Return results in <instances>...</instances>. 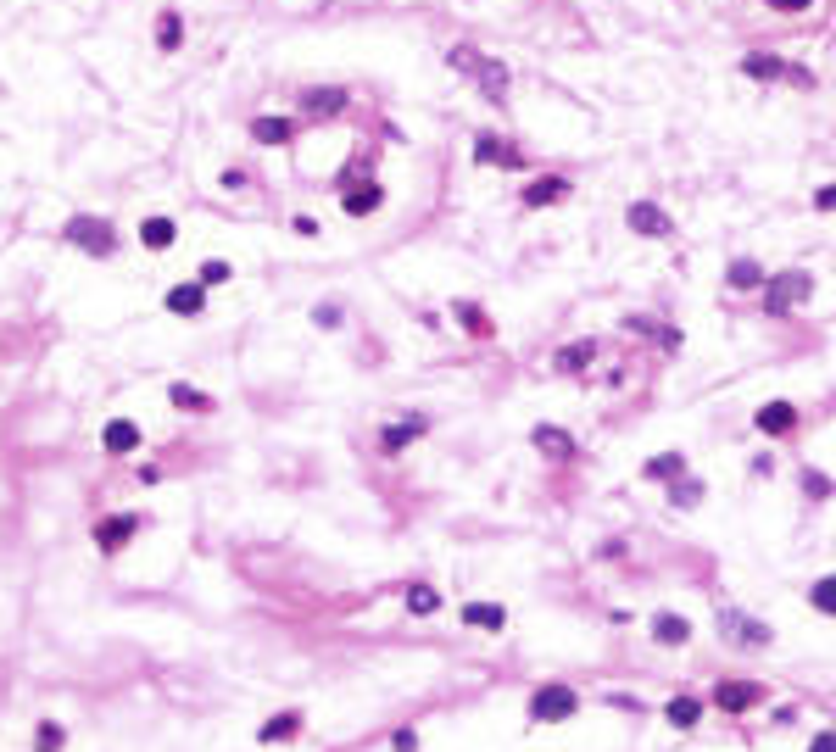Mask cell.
Instances as JSON below:
<instances>
[{
	"label": "cell",
	"instance_id": "1",
	"mask_svg": "<svg viewBox=\"0 0 836 752\" xmlns=\"http://www.w3.org/2000/svg\"><path fill=\"white\" fill-rule=\"evenodd\" d=\"M580 714V697H575V686H536L530 691V725H563V719H575Z\"/></svg>",
	"mask_w": 836,
	"mask_h": 752
},
{
	"label": "cell",
	"instance_id": "2",
	"mask_svg": "<svg viewBox=\"0 0 836 752\" xmlns=\"http://www.w3.org/2000/svg\"><path fill=\"white\" fill-rule=\"evenodd\" d=\"M145 530V513H106V519H95V552L101 558H118L123 546H134V535Z\"/></svg>",
	"mask_w": 836,
	"mask_h": 752
},
{
	"label": "cell",
	"instance_id": "3",
	"mask_svg": "<svg viewBox=\"0 0 836 752\" xmlns=\"http://www.w3.org/2000/svg\"><path fill=\"white\" fill-rule=\"evenodd\" d=\"M62 234H67V246L90 251V257H112V251H118V229L106 218H73Z\"/></svg>",
	"mask_w": 836,
	"mask_h": 752
},
{
	"label": "cell",
	"instance_id": "4",
	"mask_svg": "<svg viewBox=\"0 0 836 752\" xmlns=\"http://www.w3.org/2000/svg\"><path fill=\"white\" fill-rule=\"evenodd\" d=\"M719 636L725 641H736V647H770L775 641V630L764 619H753V613H736V608H719Z\"/></svg>",
	"mask_w": 836,
	"mask_h": 752
},
{
	"label": "cell",
	"instance_id": "5",
	"mask_svg": "<svg viewBox=\"0 0 836 752\" xmlns=\"http://www.w3.org/2000/svg\"><path fill=\"white\" fill-rule=\"evenodd\" d=\"M809 290H814L809 273H781V279L764 285V312H770V318H786L797 301H809Z\"/></svg>",
	"mask_w": 836,
	"mask_h": 752
},
{
	"label": "cell",
	"instance_id": "6",
	"mask_svg": "<svg viewBox=\"0 0 836 752\" xmlns=\"http://www.w3.org/2000/svg\"><path fill=\"white\" fill-rule=\"evenodd\" d=\"M452 67H458V73H474V78H480V90H485V95H497V101L508 95V67H502V62H485V56H480V51H469V45H458V51H452Z\"/></svg>",
	"mask_w": 836,
	"mask_h": 752
},
{
	"label": "cell",
	"instance_id": "7",
	"mask_svg": "<svg viewBox=\"0 0 836 752\" xmlns=\"http://www.w3.org/2000/svg\"><path fill=\"white\" fill-rule=\"evenodd\" d=\"M758 702H764V686H758V680H719L714 686L719 714H753Z\"/></svg>",
	"mask_w": 836,
	"mask_h": 752
},
{
	"label": "cell",
	"instance_id": "8",
	"mask_svg": "<svg viewBox=\"0 0 836 752\" xmlns=\"http://www.w3.org/2000/svg\"><path fill=\"white\" fill-rule=\"evenodd\" d=\"M458 619H463V630H480V636H502L508 630V608L502 602H463Z\"/></svg>",
	"mask_w": 836,
	"mask_h": 752
},
{
	"label": "cell",
	"instance_id": "9",
	"mask_svg": "<svg viewBox=\"0 0 836 752\" xmlns=\"http://www.w3.org/2000/svg\"><path fill=\"white\" fill-rule=\"evenodd\" d=\"M301 725H307V714H301V708H285V714L262 719V725H257V741H262V747H279V741H296V736H301Z\"/></svg>",
	"mask_w": 836,
	"mask_h": 752
},
{
	"label": "cell",
	"instance_id": "10",
	"mask_svg": "<svg viewBox=\"0 0 836 752\" xmlns=\"http://www.w3.org/2000/svg\"><path fill=\"white\" fill-rule=\"evenodd\" d=\"M101 446H106V457L140 452V424H134V418H112V424L101 429Z\"/></svg>",
	"mask_w": 836,
	"mask_h": 752
},
{
	"label": "cell",
	"instance_id": "11",
	"mask_svg": "<svg viewBox=\"0 0 836 752\" xmlns=\"http://www.w3.org/2000/svg\"><path fill=\"white\" fill-rule=\"evenodd\" d=\"M530 441H536V452H547L552 463H569V457H575V435H569V429H558V424H536V435H530Z\"/></svg>",
	"mask_w": 836,
	"mask_h": 752
},
{
	"label": "cell",
	"instance_id": "12",
	"mask_svg": "<svg viewBox=\"0 0 836 752\" xmlns=\"http://www.w3.org/2000/svg\"><path fill=\"white\" fill-rule=\"evenodd\" d=\"M653 641L658 647H686V641H692V619H680V613H653Z\"/></svg>",
	"mask_w": 836,
	"mask_h": 752
},
{
	"label": "cell",
	"instance_id": "13",
	"mask_svg": "<svg viewBox=\"0 0 836 752\" xmlns=\"http://www.w3.org/2000/svg\"><path fill=\"white\" fill-rule=\"evenodd\" d=\"M764 435H792V424H797V407L792 402H764L758 407V418H753Z\"/></svg>",
	"mask_w": 836,
	"mask_h": 752
},
{
	"label": "cell",
	"instance_id": "14",
	"mask_svg": "<svg viewBox=\"0 0 836 752\" xmlns=\"http://www.w3.org/2000/svg\"><path fill=\"white\" fill-rule=\"evenodd\" d=\"M168 312L173 318H201V312H207V290L201 285H173L168 290Z\"/></svg>",
	"mask_w": 836,
	"mask_h": 752
},
{
	"label": "cell",
	"instance_id": "15",
	"mask_svg": "<svg viewBox=\"0 0 836 752\" xmlns=\"http://www.w3.org/2000/svg\"><path fill=\"white\" fill-rule=\"evenodd\" d=\"M379 201H385V190H379L374 179L346 184V212H352V218H368V212H379Z\"/></svg>",
	"mask_w": 836,
	"mask_h": 752
},
{
	"label": "cell",
	"instance_id": "16",
	"mask_svg": "<svg viewBox=\"0 0 836 752\" xmlns=\"http://www.w3.org/2000/svg\"><path fill=\"white\" fill-rule=\"evenodd\" d=\"M424 429H430V418H407V424H391L385 435H379V452H391V457H396L402 446H413Z\"/></svg>",
	"mask_w": 836,
	"mask_h": 752
},
{
	"label": "cell",
	"instance_id": "17",
	"mask_svg": "<svg viewBox=\"0 0 836 752\" xmlns=\"http://www.w3.org/2000/svg\"><path fill=\"white\" fill-rule=\"evenodd\" d=\"M474 162H497V168H519V151H513L508 140H497V134H480V140H474Z\"/></svg>",
	"mask_w": 836,
	"mask_h": 752
},
{
	"label": "cell",
	"instance_id": "18",
	"mask_svg": "<svg viewBox=\"0 0 836 752\" xmlns=\"http://www.w3.org/2000/svg\"><path fill=\"white\" fill-rule=\"evenodd\" d=\"M251 140L257 145H290L296 140V123H290V117H257V123H251Z\"/></svg>",
	"mask_w": 836,
	"mask_h": 752
},
{
	"label": "cell",
	"instance_id": "19",
	"mask_svg": "<svg viewBox=\"0 0 836 752\" xmlns=\"http://www.w3.org/2000/svg\"><path fill=\"white\" fill-rule=\"evenodd\" d=\"M402 608L413 613V619H430V613H441V591L424 585V580H413V585H407V597H402Z\"/></svg>",
	"mask_w": 836,
	"mask_h": 752
},
{
	"label": "cell",
	"instance_id": "20",
	"mask_svg": "<svg viewBox=\"0 0 836 752\" xmlns=\"http://www.w3.org/2000/svg\"><path fill=\"white\" fill-rule=\"evenodd\" d=\"M173 240H179L173 218H145V223H140V246H145V251H168Z\"/></svg>",
	"mask_w": 836,
	"mask_h": 752
},
{
	"label": "cell",
	"instance_id": "21",
	"mask_svg": "<svg viewBox=\"0 0 836 752\" xmlns=\"http://www.w3.org/2000/svg\"><path fill=\"white\" fill-rule=\"evenodd\" d=\"M630 229L636 234H669V212H658L653 201H636V207H630Z\"/></svg>",
	"mask_w": 836,
	"mask_h": 752
},
{
	"label": "cell",
	"instance_id": "22",
	"mask_svg": "<svg viewBox=\"0 0 836 752\" xmlns=\"http://www.w3.org/2000/svg\"><path fill=\"white\" fill-rule=\"evenodd\" d=\"M664 719H669L675 730H692L697 719H703V702H697V697H669V702H664Z\"/></svg>",
	"mask_w": 836,
	"mask_h": 752
},
{
	"label": "cell",
	"instance_id": "23",
	"mask_svg": "<svg viewBox=\"0 0 836 752\" xmlns=\"http://www.w3.org/2000/svg\"><path fill=\"white\" fill-rule=\"evenodd\" d=\"M569 195V179H536L530 190H524V207H552V201H563Z\"/></svg>",
	"mask_w": 836,
	"mask_h": 752
},
{
	"label": "cell",
	"instance_id": "24",
	"mask_svg": "<svg viewBox=\"0 0 836 752\" xmlns=\"http://www.w3.org/2000/svg\"><path fill=\"white\" fill-rule=\"evenodd\" d=\"M591 357H597V340H575V346H563L558 351V374H580Z\"/></svg>",
	"mask_w": 836,
	"mask_h": 752
},
{
	"label": "cell",
	"instance_id": "25",
	"mask_svg": "<svg viewBox=\"0 0 836 752\" xmlns=\"http://www.w3.org/2000/svg\"><path fill=\"white\" fill-rule=\"evenodd\" d=\"M809 608L825 613V619H836V574H820V580L809 585Z\"/></svg>",
	"mask_w": 836,
	"mask_h": 752
},
{
	"label": "cell",
	"instance_id": "26",
	"mask_svg": "<svg viewBox=\"0 0 836 752\" xmlns=\"http://www.w3.org/2000/svg\"><path fill=\"white\" fill-rule=\"evenodd\" d=\"M168 402L184 407V413H212V396L196 390V385H168Z\"/></svg>",
	"mask_w": 836,
	"mask_h": 752
},
{
	"label": "cell",
	"instance_id": "27",
	"mask_svg": "<svg viewBox=\"0 0 836 752\" xmlns=\"http://www.w3.org/2000/svg\"><path fill=\"white\" fill-rule=\"evenodd\" d=\"M301 106H307L313 117H335L340 106H346V90H307V95H301Z\"/></svg>",
	"mask_w": 836,
	"mask_h": 752
},
{
	"label": "cell",
	"instance_id": "28",
	"mask_svg": "<svg viewBox=\"0 0 836 752\" xmlns=\"http://www.w3.org/2000/svg\"><path fill=\"white\" fill-rule=\"evenodd\" d=\"M67 747V725L62 719H40L34 725V752H62Z\"/></svg>",
	"mask_w": 836,
	"mask_h": 752
},
{
	"label": "cell",
	"instance_id": "29",
	"mask_svg": "<svg viewBox=\"0 0 836 752\" xmlns=\"http://www.w3.org/2000/svg\"><path fill=\"white\" fill-rule=\"evenodd\" d=\"M179 39H184V23H179V12H162V17H157V45H162V51H173Z\"/></svg>",
	"mask_w": 836,
	"mask_h": 752
},
{
	"label": "cell",
	"instance_id": "30",
	"mask_svg": "<svg viewBox=\"0 0 836 752\" xmlns=\"http://www.w3.org/2000/svg\"><path fill=\"white\" fill-rule=\"evenodd\" d=\"M680 468H686V463H680V452H664V457H647V480H675Z\"/></svg>",
	"mask_w": 836,
	"mask_h": 752
},
{
	"label": "cell",
	"instance_id": "31",
	"mask_svg": "<svg viewBox=\"0 0 836 752\" xmlns=\"http://www.w3.org/2000/svg\"><path fill=\"white\" fill-rule=\"evenodd\" d=\"M731 285L736 290H758V285H764V273H758V262H731Z\"/></svg>",
	"mask_w": 836,
	"mask_h": 752
},
{
	"label": "cell",
	"instance_id": "32",
	"mask_svg": "<svg viewBox=\"0 0 836 752\" xmlns=\"http://www.w3.org/2000/svg\"><path fill=\"white\" fill-rule=\"evenodd\" d=\"M458 318L469 324V335H491V318H485V312L474 307V301H458Z\"/></svg>",
	"mask_w": 836,
	"mask_h": 752
},
{
	"label": "cell",
	"instance_id": "33",
	"mask_svg": "<svg viewBox=\"0 0 836 752\" xmlns=\"http://www.w3.org/2000/svg\"><path fill=\"white\" fill-rule=\"evenodd\" d=\"M229 273H235L229 262L212 257V262H201V279H196V285H201V290H207V285H229Z\"/></svg>",
	"mask_w": 836,
	"mask_h": 752
},
{
	"label": "cell",
	"instance_id": "34",
	"mask_svg": "<svg viewBox=\"0 0 836 752\" xmlns=\"http://www.w3.org/2000/svg\"><path fill=\"white\" fill-rule=\"evenodd\" d=\"M742 73L747 78H775V73H781V62H775V56H747Z\"/></svg>",
	"mask_w": 836,
	"mask_h": 752
},
{
	"label": "cell",
	"instance_id": "35",
	"mask_svg": "<svg viewBox=\"0 0 836 752\" xmlns=\"http://www.w3.org/2000/svg\"><path fill=\"white\" fill-rule=\"evenodd\" d=\"M391 752H418V730H396V736H391Z\"/></svg>",
	"mask_w": 836,
	"mask_h": 752
},
{
	"label": "cell",
	"instance_id": "36",
	"mask_svg": "<svg viewBox=\"0 0 836 752\" xmlns=\"http://www.w3.org/2000/svg\"><path fill=\"white\" fill-rule=\"evenodd\" d=\"M697 491H703V485H692V480H680V485H675V502H680V507H692V502H697Z\"/></svg>",
	"mask_w": 836,
	"mask_h": 752
},
{
	"label": "cell",
	"instance_id": "37",
	"mask_svg": "<svg viewBox=\"0 0 836 752\" xmlns=\"http://www.w3.org/2000/svg\"><path fill=\"white\" fill-rule=\"evenodd\" d=\"M809 752H836V730H820V736L809 741Z\"/></svg>",
	"mask_w": 836,
	"mask_h": 752
},
{
	"label": "cell",
	"instance_id": "38",
	"mask_svg": "<svg viewBox=\"0 0 836 752\" xmlns=\"http://www.w3.org/2000/svg\"><path fill=\"white\" fill-rule=\"evenodd\" d=\"M814 201H820V212H836V184H825V190L814 195Z\"/></svg>",
	"mask_w": 836,
	"mask_h": 752
},
{
	"label": "cell",
	"instance_id": "39",
	"mask_svg": "<svg viewBox=\"0 0 836 752\" xmlns=\"http://www.w3.org/2000/svg\"><path fill=\"white\" fill-rule=\"evenodd\" d=\"M770 6H781V12H803L809 0H770Z\"/></svg>",
	"mask_w": 836,
	"mask_h": 752
}]
</instances>
